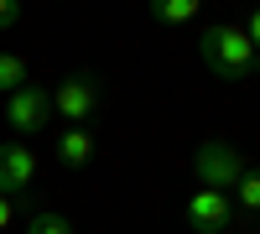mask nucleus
Segmentation results:
<instances>
[{"label":"nucleus","instance_id":"1","mask_svg":"<svg viewBox=\"0 0 260 234\" xmlns=\"http://www.w3.org/2000/svg\"><path fill=\"white\" fill-rule=\"evenodd\" d=\"M198 57L208 62L213 78L245 83L250 68H255V42H250L245 31H234V26H208V31L198 37Z\"/></svg>","mask_w":260,"mask_h":234},{"label":"nucleus","instance_id":"2","mask_svg":"<svg viewBox=\"0 0 260 234\" xmlns=\"http://www.w3.org/2000/svg\"><path fill=\"white\" fill-rule=\"evenodd\" d=\"M192 172H198V182L208 193H229V187L240 182V172H245V156L234 151L229 141H203L198 151H192Z\"/></svg>","mask_w":260,"mask_h":234},{"label":"nucleus","instance_id":"3","mask_svg":"<svg viewBox=\"0 0 260 234\" xmlns=\"http://www.w3.org/2000/svg\"><path fill=\"white\" fill-rule=\"evenodd\" d=\"M94 110H99V78L94 73H68L52 89V115H62L68 125H83Z\"/></svg>","mask_w":260,"mask_h":234},{"label":"nucleus","instance_id":"4","mask_svg":"<svg viewBox=\"0 0 260 234\" xmlns=\"http://www.w3.org/2000/svg\"><path fill=\"white\" fill-rule=\"evenodd\" d=\"M6 120L16 125L21 136L47 130V120H52V94H47V89H37V83H21V89L6 99Z\"/></svg>","mask_w":260,"mask_h":234},{"label":"nucleus","instance_id":"5","mask_svg":"<svg viewBox=\"0 0 260 234\" xmlns=\"http://www.w3.org/2000/svg\"><path fill=\"white\" fill-rule=\"evenodd\" d=\"M229 193H208V187H198V193L187 198V229L192 234H224L229 229Z\"/></svg>","mask_w":260,"mask_h":234},{"label":"nucleus","instance_id":"6","mask_svg":"<svg viewBox=\"0 0 260 234\" xmlns=\"http://www.w3.org/2000/svg\"><path fill=\"white\" fill-rule=\"evenodd\" d=\"M37 182V156L26 146H0V198H21Z\"/></svg>","mask_w":260,"mask_h":234},{"label":"nucleus","instance_id":"7","mask_svg":"<svg viewBox=\"0 0 260 234\" xmlns=\"http://www.w3.org/2000/svg\"><path fill=\"white\" fill-rule=\"evenodd\" d=\"M57 161L73 166V172H78V166H89V161H94V141H89V130H62V136H57Z\"/></svg>","mask_w":260,"mask_h":234},{"label":"nucleus","instance_id":"8","mask_svg":"<svg viewBox=\"0 0 260 234\" xmlns=\"http://www.w3.org/2000/svg\"><path fill=\"white\" fill-rule=\"evenodd\" d=\"M21 83H26V62H21L16 52H0V94L11 99V94L21 89Z\"/></svg>","mask_w":260,"mask_h":234},{"label":"nucleus","instance_id":"9","mask_svg":"<svg viewBox=\"0 0 260 234\" xmlns=\"http://www.w3.org/2000/svg\"><path fill=\"white\" fill-rule=\"evenodd\" d=\"M26 234H73V229H68V219H62V214H52V208H37V214L26 219Z\"/></svg>","mask_w":260,"mask_h":234},{"label":"nucleus","instance_id":"10","mask_svg":"<svg viewBox=\"0 0 260 234\" xmlns=\"http://www.w3.org/2000/svg\"><path fill=\"white\" fill-rule=\"evenodd\" d=\"M234 198H240V208H245V214H255V208H260V177L250 172V166L240 172V182H234Z\"/></svg>","mask_w":260,"mask_h":234},{"label":"nucleus","instance_id":"11","mask_svg":"<svg viewBox=\"0 0 260 234\" xmlns=\"http://www.w3.org/2000/svg\"><path fill=\"white\" fill-rule=\"evenodd\" d=\"M156 21H192L198 16V0H156Z\"/></svg>","mask_w":260,"mask_h":234},{"label":"nucleus","instance_id":"12","mask_svg":"<svg viewBox=\"0 0 260 234\" xmlns=\"http://www.w3.org/2000/svg\"><path fill=\"white\" fill-rule=\"evenodd\" d=\"M16 21H21V6H11V0H0V31H6V26H16Z\"/></svg>","mask_w":260,"mask_h":234},{"label":"nucleus","instance_id":"13","mask_svg":"<svg viewBox=\"0 0 260 234\" xmlns=\"http://www.w3.org/2000/svg\"><path fill=\"white\" fill-rule=\"evenodd\" d=\"M11 214H16V208H11V198H0V229L11 224Z\"/></svg>","mask_w":260,"mask_h":234}]
</instances>
